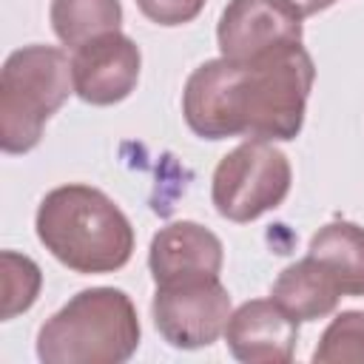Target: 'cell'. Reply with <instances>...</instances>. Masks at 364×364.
Listing matches in <instances>:
<instances>
[{
    "label": "cell",
    "mask_w": 364,
    "mask_h": 364,
    "mask_svg": "<svg viewBox=\"0 0 364 364\" xmlns=\"http://www.w3.org/2000/svg\"><path fill=\"white\" fill-rule=\"evenodd\" d=\"M316 65L301 43L256 60H205L182 88V117L202 139L290 142L304 128Z\"/></svg>",
    "instance_id": "obj_1"
},
{
    "label": "cell",
    "mask_w": 364,
    "mask_h": 364,
    "mask_svg": "<svg viewBox=\"0 0 364 364\" xmlns=\"http://www.w3.org/2000/svg\"><path fill=\"white\" fill-rule=\"evenodd\" d=\"M34 230L40 245L74 273H114L131 262L136 236L122 208L100 188L71 182L40 199Z\"/></svg>",
    "instance_id": "obj_2"
},
{
    "label": "cell",
    "mask_w": 364,
    "mask_h": 364,
    "mask_svg": "<svg viewBox=\"0 0 364 364\" xmlns=\"http://www.w3.org/2000/svg\"><path fill=\"white\" fill-rule=\"evenodd\" d=\"M142 338L131 296L119 287H85L37 330L43 364H122Z\"/></svg>",
    "instance_id": "obj_3"
},
{
    "label": "cell",
    "mask_w": 364,
    "mask_h": 364,
    "mask_svg": "<svg viewBox=\"0 0 364 364\" xmlns=\"http://www.w3.org/2000/svg\"><path fill=\"white\" fill-rule=\"evenodd\" d=\"M74 94L71 60L57 46L31 43L11 51L0 68V148L28 154L46 122Z\"/></svg>",
    "instance_id": "obj_4"
},
{
    "label": "cell",
    "mask_w": 364,
    "mask_h": 364,
    "mask_svg": "<svg viewBox=\"0 0 364 364\" xmlns=\"http://www.w3.org/2000/svg\"><path fill=\"white\" fill-rule=\"evenodd\" d=\"M290 185V159L267 139H245L219 159L210 182V202L222 219L247 225L279 208Z\"/></svg>",
    "instance_id": "obj_5"
},
{
    "label": "cell",
    "mask_w": 364,
    "mask_h": 364,
    "mask_svg": "<svg viewBox=\"0 0 364 364\" xmlns=\"http://www.w3.org/2000/svg\"><path fill=\"white\" fill-rule=\"evenodd\" d=\"M230 313V293L219 276L156 284L151 301L154 327L176 350H199L219 341Z\"/></svg>",
    "instance_id": "obj_6"
},
{
    "label": "cell",
    "mask_w": 364,
    "mask_h": 364,
    "mask_svg": "<svg viewBox=\"0 0 364 364\" xmlns=\"http://www.w3.org/2000/svg\"><path fill=\"white\" fill-rule=\"evenodd\" d=\"M301 20L284 0H228L219 14L216 43L228 60H256L282 46L301 43Z\"/></svg>",
    "instance_id": "obj_7"
},
{
    "label": "cell",
    "mask_w": 364,
    "mask_h": 364,
    "mask_svg": "<svg viewBox=\"0 0 364 364\" xmlns=\"http://www.w3.org/2000/svg\"><path fill=\"white\" fill-rule=\"evenodd\" d=\"M139 68L142 54L128 34H100L71 54L74 94L88 105H117L136 88Z\"/></svg>",
    "instance_id": "obj_8"
},
{
    "label": "cell",
    "mask_w": 364,
    "mask_h": 364,
    "mask_svg": "<svg viewBox=\"0 0 364 364\" xmlns=\"http://www.w3.org/2000/svg\"><path fill=\"white\" fill-rule=\"evenodd\" d=\"M299 321H293L273 299H250L239 304L225 327V344L245 364H287L296 353Z\"/></svg>",
    "instance_id": "obj_9"
},
{
    "label": "cell",
    "mask_w": 364,
    "mask_h": 364,
    "mask_svg": "<svg viewBox=\"0 0 364 364\" xmlns=\"http://www.w3.org/2000/svg\"><path fill=\"white\" fill-rule=\"evenodd\" d=\"M225 262L222 239L199 222L179 219L159 228L148 245V270L154 284L219 276Z\"/></svg>",
    "instance_id": "obj_10"
},
{
    "label": "cell",
    "mask_w": 364,
    "mask_h": 364,
    "mask_svg": "<svg viewBox=\"0 0 364 364\" xmlns=\"http://www.w3.org/2000/svg\"><path fill=\"white\" fill-rule=\"evenodd\" d=\"M341 296L344 293H341L338 282L310 253L304 259L287 264L270 287V299L299 324L336 313Z\"/></svg>",
    "instance_id": "obj_11"
},
{
    "label": "cell",
    "mask_w": 364,
    "mask_h": 364,
    "mask_svg": "<svg viewBox=\"0 0 364 364\" xmlns=\"http://www.w3.org/2000/svg\"><path fill=\"white\" fill-rule=\"evenodd\" d=\"M307 253L321 262L338 282L344 296H364V228L347 219L321 225L307 245Z\"/></svg>",
    "instance_id": "obj_12"
},
{
    "label": "cell",
    "mask_w": 364,
    "mask_h": 364,
    "mask_svg": "<svg viewBox=\"0 0 364 364\" xmlns=\"http://www.w3.org/2000/svg\"><path fill=\"white\" fill-rule=\"evenodd\" d=\"M48 20L63 46L80 48L82 43L100 34L119 31L122 3L119 0H51Z\"/></svg>",
    "instance_id": "obj_13"
},
{
    "label": "cell",
    "mask_w": 364,
    "mask_h": 364,
    "mask_svg": "<svg viewBox=\"0 0 364 364\" xmlns=\"http://www.w3.org/2000/svg\"><path fill=\"white\" fill-rule=\"evenodd\" d=\"M43 287L40 264L17 250L0 253V318L11 321L14 316L34 307Z\"/></svg>",
    "instance_id": "obj_14"
},
{
    "label": "cell",
    "mask_w": 364,
    "mask_h": 364,
    "mask_svg": "<svg viewBox=\"0 0 364 364\" xmlns=\"http://www.w3.org/2000/svg\"><path fill=\"white\" fill-rule=\"evenodd\" d=\"M316 364H364V310H341L313 350Z\"/></svg>",
    "instance_id": "obj_15"
},
{
    "label": "cell",
    "mask_w": 364,
    "mask_h": 364,
    "mask_svg": "<svg viewBox=\"0 0 364 364\" xmlns=\"http://www.w3.org/2000/svg\"><path fill=\"white\" fill-rule=\"evenodd\" d=\"M208 0H136L139 11L156 23V26H165V28H173V26H185L191 20H196L202 14Z\"/></svg>",
    "instance_id": "obj_16"
},
{
    "label": "cell",
    "mask_w": 364,
    "mask_h": 364,
    "mask_svg": "<svg viewBox=\"0 0 364 364\" xmlns=\"http://www.w3.org/2000/svg\"><path fill=\"white\" fill-rule=\"evenodd\" d=\"M284 3H290L301 17H310V14H318V11L330 9L336 0H284Z\"/></svg>",
    "instance_id": "obj_17"
}]
</instances>
